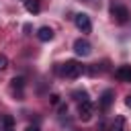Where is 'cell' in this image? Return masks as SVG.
Masks as SVG:
<instances>
[{
	"instance_id": "obj_5",
	"label": "cell",
	"mask_w": 131,
	"mask_h": 131,
	"mask_svg": "<svg viewBox=\"0 0 131 131\" xmlns=\"http://www.w3.org/2000/svg\"><path fill=\"white\" fill-rule=\"evenodd\" d=\"M92 102L90 100H84V102H80V108H78V113H80V119L82 121H90L92 119Z\"/></svg>"
},
{
	"instance_id": "obj_17",
	"label": "cell",
	"mask_w": 131,
	"mask_h": 131,
	"mask_svg": "<svg viewBox=\"0 0 131 131\" xmlns=\"http://www.w3.org/2000/svg\"><path fill=\"white\" fill-rule=\"evenodd\" d=\"M125 104L131 108V94H127V96H125Z\"/></svg>"
},
{
	"instance_id": "obj_4",
	"label": "cell",
	"mask_w": 131,
	"mask_h": 131,
	"mask_svg": "<svg viewBox=\"0 0 131 131\" xmlns=\"http://www.w3.org/2000/svg\"><path fill=\"white\" fill-rule=\"evenodd\" d=\"M111 14H113V18H115L119 25H125V23L129 20V10H127L125 6H113V8H111Z\"/></svg>"
},
{
	"instance_id": "obj_14",
	"label": "cell",
	"mask_w": 131,
	"mask_h": 131,
	"mask_svg": "<svg viewBox=\"0 0 131 131\" xmlns=\"http://www.w3.org/2000/svg\"><path fill=\"white\" fill-rule=\"evenodd\" d=\"M113 131H123V119H117V125L113 127Z\"/></svg>"
},
{
	"instance_id": "obj_15",
	"label": "cell",
	"mask_w": 131,
	"mask_h": 131,
	"mask_svg": "<svg viewBox=\"0 0 131 131\" xmlns=\"http://www.w3.org/2000/svg\"><path fill=\"white\" fill-rule=\"evenodd\" d=\"M59 102V96L57 94H51V104H57Z\"/></svg>"
},
{
	"instance_id": "obj_8",
	"label": "cell",
	"mask_w": 131,
	"mask_h": 131,
	"mask_svg": "<svg viewBox=\"0 0 131 131\" xmlns=\"http://www.w3.org/2000/svg\"><path fill=\"white\" fill-rule=\"evenodd\" d=\"M37 37H39V41H51L53 39V29L51 27H41L39 31H37Z\"/></svg>"
},
{
	"instance_id": "obj_6",
	"label": "cell",
	"mask_w": 131,
	"mask_h": 131,
	"mask_svg": "<svg viewBox=\"0 0 131 131\" xmlns=\"http://www.w3.org/2000/svg\"><path fill=\"white\" fill-rule=\"evenodd\" d=\"M113 100H115V92L113 90H104L102 96H100V108L102 111H108L111 104H113Z\"/></svg>"
},
{
	"instance_id": "obj_1",
	"label": "cell",
	"mask_w": 131,
	"mask_h": 131,
	"mask_svg": "<svg viewBox=\"0 0 131 131\" xmlns=\"http://www.w3.org/2000/svg\"><path fill=\"white\" fill-rule=\"evenodd\" d=\"M59 74H63L66 78H78L80 74H82V66L76 61V59H70V61H66L61 68H59Z\"/></svg>"
},
{
	"instance_id": "obj_16",
	"label": "cell",
	"mask_w": 131,
	"mask_h": 131,
	"mask_svg": "<svg viewBox=\"0 0 131 131\" xmlns=\"http://www.w3.org/2000/svg\"><path fill=\"white\" fill-rule=\"evenodd\" d=\"M25 131H41V129H39V127H37V125H29V127H27V129H25Z\"/></svg>"
},
{
	"instance_id": "obj_12",
	"label": "cell",
	"mask_w": 131,
	"mask_h": 131,
	"mask_svg": "<svg viewBox=\"0 0 131 131\" xmlns=\"http://www.w3.org/2000/svg\"><path fill=\"white\" fill-rule=\"evenodd\" d=\"M6 68H8V57L0 53V70H6Z\"/></svg>"
},
{
	"instance_id": "obj_10",
	"label": "cell",
	"mask_w": 131,
	"mask_h": 131,
	"mask_svg": "<svg viewBox=\"0 0 131 131\" xmlns=\"http://www.w3.org/2000/svg\"><path fill=\"white\" fill-rule=\"evenodd\" d=\"M25 8L29 10V12H33V14H37L39 12V0H25Z\"/></svg>"
},
{
	"instance_id": "obj_7",
	"label": "cell",
	"mask_w": 131,
	"mask_h": 131,
	"mask_svg": "<svg viewBox=\"0 0 131 131\" xmlns=\"http://www.w3.org/2000/svg\"><path fill=\"white\" fill-rule=\"evenodd\" d=\"M115 76L121 80V82H131V66H119Z\"/></svg>"
},
{
	"instance_id": "obj_3",
	"label": "cell",
	"mask_w": 131,
	"mask_h": 131,
	"mask_svg": "<svg viewBox=\"0 0 131 131\" xmlns=\"http://www.w3.org/2000/svg\"><path fill=\"white\" fill-rule=\"evenodd\" d=\"M74 23H76V27H78L82 33H90V31H92V23H90V16H88V14H84V12L76 14V16H74Z\"/></svg>"
},
{
	"instance_id": "obj_13",
	"label": "cell",
	"mask_w": 131,
	"mask_h": 131,
	"mask_svg": "<svg viewBox=\"0 0 131 131\" xmlns=\"http://www.w3.org/2000/svg\"><path fill=\"white\" fill-rule=\"evenodd\" d=\"M2 123H4V127H12V123H14V121H12V117H4V119H2Z\"/></svg>"
},
{
	"instance_id": "obj_2",
	"label": "cell",
	"mask_w": 131,
	"mask_h": 131,
	"mask_svg": "<svg viewBox=\"0 0 131 131\" xmlns=\"http://www.w3.org/2000/svg\"><path fill=\"white\" fill-rule=\"evenodd\" d=\"M74 53L80 55V57H88L92 53V45L86 41V39H76L74 41Z\"/></svg>"
},
{
	"instance_id": "obj_9",
	"label": "cell",
	"mask_w": 131,
	"mask_h": 131,
	"mask_svg": "<svg viewBox=\"0 0 131 131\" xmlns=\"http://www.w3.org/2000/svg\"><path fill=\"white\" fill-rule=\"evenodd\" d=\"M23 88H25V80H23L20 76H18V78H12V82H10V90H12V92L18 90V94H20Z\"/></svg>"
},
{
	"instance_id": "obj_11",
	"label": "cell",
	"mask_w": 131,
	"mask_h": 131,
	"mask_svg": "<svg viewBox=\"0 0 131 131\" xmlns=\"http://www.w3.org/2000/svg\"><path fill=\"white\" fill-rule=\"evenodd\" d=\"M74 96H78V102H84V100H88V94H86L84 90H76V92H74Z\"/></svg>"
}]
</instances>
